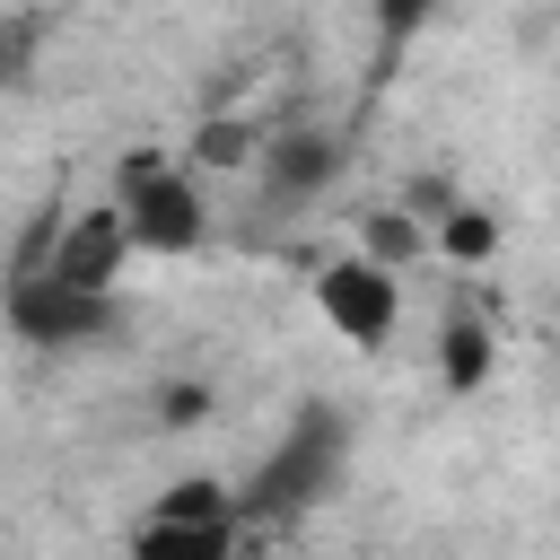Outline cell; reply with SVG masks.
<instances>
[{
  "mask_svg": "<svg viewBox=\"0 0 560 560\" xmlns=\"http://www.w3.org/2000/svg\"><path fill=\"white\" fill-rule=\"evenodd\" d=\"M341 455H350V429H341V411L332 402H306L289 429H280V446L245 472V490H236V516H245V534H271V525H298L332 481H341Z\"/></svg>",
  "mask_w": 560,
  "mask_h": 560,
  "instance_id": "1",
  "label": "cell"
},
{
  "mask_svg": "<svg viewBox=\"0 0 560 560\" xmlns=\"http://www.w3.org/2000/svg\"><path fill=\"white\" fill-rule=\"evenodd\" d=\"M114 201H122L140 254H192V245L210 236V201H201V184H192L175 158H158V149H131V158L114 166Z\"/></svg>",
  "mask_w": 560,
  "mask_h": 560,
  "instance_id": "2",
  "label": "cell"
},
{
  "mask_svg": "<svg viewBox=\"0 0 560 560\" xmlns=\"http://www.w3.org/2000/svg\"><path fill=\"white\" fill-rule=\"evenodd\" d=\"M0 315H9V332L26 350H88V341L122 332V298L114 289H79V280H52V271H9Z\"/></svg>",
  "mask_w": 560,
  "mask_h": 560,
  "instance_id": "3",
  "label": "cell"
},
{
  "mask_svg": "<svg viewBox=\"0 0 560 560\" xmlns=\"http://www.w3.org/2000/svg\"><path fill=\"white\" fill-rule=\"evenodd\" d=\"M131 254H140V245H131L122 201H105V210H70V219L44 210L35 236H26V254H18V271H52V280H79V289H114Z\"/></svg>",
  "mask_w": 560,
  "mask_h": 560,
  "instance_id": "4",
  "label": "cell"
},
{
  "mask_svg": "<svg viewBox=\"0 0 560 560\" xmlns=\"http://www.w3.org/2000/svg\"><path fill=\"white\" fill-rule=\"evenodd\" d=\"M131 542H140V551H192V560H219V551H236V542H245L236 490L192 472V481H175V490L131 525Z\"/></svg>",
  "mask_w": 560,
  "mask_h": 560,
  "instance_id": "5",
  "label": "cell"
},
{
  "mask_svg": "<svg viewBox=\"0 0 560 560\" xmlns=\"http://www.w3.org/2000/svg\"><path fill=\"white\" fill-rule=\"evenodd\" d=\"M315 306H324V324L350 350H385L394 341V315H402V289H394V271L376 254H341V262L315 271Z\"/></svg>",
  "mask_w": 560,
  "mask_h": 560,
  "instance_id": "6",
  "label": "cell"
},
{
  "mask_svg": "<svg viewBox=\"0 0 560 560\" xmlns=\"http://www.w3.org/2000/svg\"><path fill=\"white\" fill-rule=\"evenodd\" d=\"M332 175H341V140L332 131H271L254 149V184H262L271 210H306Z\"/></svg>",
  "mask_w": 560,
  "mask_h": 560,
  "instance_id": "7",
  "label": "cell"
},
{
  "mask_svg": "<svg viewBox=\"0 0 560 560\" xmlns=\"http://www.w3.org/2000/svg\"><path fill=\"white\" fill-rule=\"evenodd\" d=\"M438 368H446L455 394H481V385H490V324H481V315H446V332H438Z\"/></svg>",
  "mask_w": 560,
  "mask_h": 560,
  "instance_id": "8",
  "label": "cell"
},
{
  "mask_svg": "<svg viewBox=\"0 0 560 560\" xmlns=\"http://www.w3.org/2000/svg\"><path fill=\"white\" fill-rule=\"evenodd\" d=\"M44 35H52L44 9H0V88H26V79H35Z\"/></svg>",
  "mask_w": 560,
  "mask_h": 560,
  "instance_id": "9",
  "label": "cell"
},
{
  "mask_svg": "<svg viewBox=\"0 0 560 560\" xmlns=\"http://www.w3.org/2000/svg\"><path fill=\"white\" fill-rule=\"evenodd\" d=\"M420 210H368L359 219V254H376L385 271H402V262H420Z\"/></svg>",
  "mask_w": 560,
  "mask_h": 560,
  "instance_id": "10",
  "label": "cell"
},
{
  "mask_svg": "<svg viewBox=\"0 0 560 560\" xmlns=\"http://www.w3.org/2000/svg\"><path fill=\"white\" fill-rule=\"evenodd\" d=\"M254 149H262V131L245 114H210L192 131V166H254Z\"/></svg>",
  "mask_w": 560,
  "mask_h": 560,
  "instance_id": "11",
  "label": "cell"
},
{
  "mask_svg": "<svg viewBox=\"0 0 560 560\" xmlns=\"http://www.w3.org/2000/svg\"><path fill=\"white\" fill-rule=\"evenodd\" d=\"M438 245H446L455 262H490V254H499V219H490V210H464V201H455V210L438 219Z\"/></svg>",
  "mask_w": 560,
  "mask_h": 560,
  "instance_id": "12",
  "label": "cell"
},
{
  "mask_svg": "<svg viewBox=\"0 0 560 560\" xmlns=\"http://www.w3.org/2000/svg\"><path fill=\"white\" fill-rule=\"evenodd\" d=\"M438 9H446V0H376V35H385V52H402Z\"/></svg>",
  "mask_w": 560,
  "mask_h": 560,
  "instance_id": "13",
  "label": "cell"
},
{
  "mask_svg": "<svg viewBox=\"0 0 560 560\" xmlns=\"http://www.w3.org/2000/svg\"><path fill=\"white\" fill-rule=\"evenodd\" d=\"M158 411H166V429H184V420H201V411H210V394H201V385H166V394H158Z\"/></svg>",
  "mask_w": 560,
  "mask_h": 560,
  "instance_id": "14",
  "label": "cell"
}]
</instances>
